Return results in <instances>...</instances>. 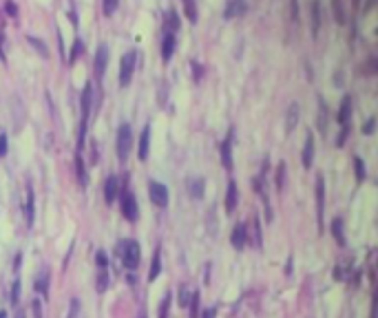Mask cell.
Here are the masks:
<instances>
[{
  "label": "cell",
  "mask_w": 378,
  "mask_h": 318,
  "mask_svg": "<svg viewBox=\"0 0 378 318\" xmlns=\"http://www.w3.org/2000/svg\"><path fill=\"white\" fill-rule=\"evenodd\" d=\"M283 184H285V163H279V168H276V188L283 190Z\"/></svg>",
  "instance_id": "cell-37"
},
{
  "label": "cell",
  "mask_w": 378,
  "mask_h": 318,
  "mask_svg": "<svg viewBox=\"0 0 378 318\" xmlns=\"http://www.w3.org/2000/svg\"><path fill=\"white\" fill-rule=\"evenodd\" d=\"M354 170H356V179L358 181H365V177H367V170H365V163H363V159L356 155L354 157Z\"/></svg>",
  "instance_id": "cell-30"
},
{
  "label": "cell",
  "mask_w": 378,
  "mask_h": 318,
  "mask_svg": "<svg viewBox=\"0 0 378 318\" xmlns=\"http://www.w3.org/2000/svg\"><path fill=\"white\" fill-rule=\"evenodd\" d=\"M18 298H20V281L16 278L14 281V287H11V303H18Z\"/></svg>",
  "instance_id": "cell-39"
},
{
  "label": "cell",
  "mask_w": 378,
  "mask_h": 318,
  "mask_svg": "<svg viewBox=\"0 0 378 318\" xmlns=\"http://www.w3.org/2000/svg\"><path fill=\"white\" fill-rule=\"evenodd\" d=\"M95 259H98V267L100 269H107L108 267V261H107V254H104V252H98V254H95Z\"/></svg>",
  "instance_id": "cell-43"
},
{
  "label": "cell",
  "mask_w": 378,
  "mask_h": 318,
  "mask_svg": "<svg viewBox=\"0 0 378 318\" xmlns=\"http://www.w3.org/2000/svg\"><path fill=\"white\" fill-rule=\"evenodd\" d=\"M192 69H195V80H197V82H199V78H201V75H204V69H201V66L197 64V62H192Z\"/></svg>",
  "instance_id": "cell-45"
},
{
  "label": "cell",
  "mask_w": 378,
  "mask_h": 318,
  "mask_svg": "<svg viewBox=\"0 0 378 318\" xmlns=\"http://www.w3.org/2000/svg\"><path fill=\"white\" fill-rule=\"evenodd\" d=\"M188 188H190L192 199H201V197H204L206 184H204V179H201V177H192V179L188 181Z\"/></svg>",
  "instance_id": "cell-25"
},
{
  "label": "cell",
  "mask_w": 378,
  "mask_h": 318,
  "mask_svg": "<svg viewBox=\"0 0 378 318\" xmlns=\"http://www.w3.org/2000/svg\"><path fill=\"white\" fill-rule=\"evenodd\" d=\"M135 62H137V51H126L120 62V86H129L133 80Z\"/></svg>",
  "instance_id": "cell-4"
},
{
  "label": "cell",
  "mask_w": 378,
  "mask_h": 318,
  "mask_svg": "<svg viewBox=\"0 0 378 318\" xmlns=\"http://www.w3.org/2000/svg\"><path fill=\"white\" fill-rule=\"evenodd\" d=\"M350 122H351V97L345 95L341 100V108H338V124L350 126Z\"/></svg>",
  "instance_id": "cell-15"
},
{
  "label": "cell",
  "mask_w": 378,
  "mask_h": 318,
  "mask_svg": "<svg viewBox=\"0 0 378 318\" xmlns=\"http://www.w3.org/2000/svg\"><path fill=\"white\" fill-rule=\"evenodd\" d=\"M248 13V2L245 0H228L226 2V11H223V16H226V20H232V18H241Z\"/></svg>",
  "instance_id": "cell-9"
},
{
  "label": "cell",
  "mask_w": 378,
  "mask_h": 318,
  "mask_svg": "<svg viewBox=\"0 0 378 318\" xmlns=\"http://www.w3.org/2000/svg\"><path fill=\"white\" fill-rule=\"evenodd\" d=\"M254 234H257V247H261V232H259V219H254Z\"/></svg>",
  "instance_id": "cell-46"
},
{
  "label": "cell",
  "mask_w": 378,
  "mask_h": 318,
  "mask_svg": "<svg viewBox=\"0 0 378 318\" xmlns=\"http://www.w3.org/2000/svg\"><path fill=\"white\" fill-rule=\"evenodd\" d=\"M31 312H33V318H42V307H40V300H33L31 303Z\"/></svg>",
  "instance_id": "cell-44"
},
{
  "label": "cell",
  "mask_w": 378,
  "mask_h": 318,
  "mask_svg": "<svg viewBox=\"0 0 378 318\" xmlns=\"http://www.w3.org/2000/svg\"><path fill=\"white\" fill-rule=\"evenodd\" d=\"M117 4H120V0H102V11H104V16L111 18L113 13L117 11Z\"/></svg>",
  "instance_id": "cell-34"
},
{
  "label": "cell",
  "mask_w": 378,
  "mask_h": 318,
  "mask_svg": "<svg viewBox=\"0 0 378 318\" xmlns=\"http://www.w3.org/2000/svg\"><path fill=\"white\" fill-rule=\"evenodd\" d=\"M175 49H177V33H175V31L164 29V38H162V60H164V62L173 60Z\"/></svg>",
  "instance_id": "cell-6"
},
{
  "label": "cell",
  "mask_w": 378,
  "mask_h": 318,
  "mask_svg": "<svg viewBox=\"0 0 378 318\" xmlns=\"http://www.w3.org/2000/svg\"><path fill=\"white\" fill-rule=\"evenodd\" d=\"M188 307H190V318H197V314H199V292H195V294L190 296Z\"/></svg>",
  "instance_id": "cell-36"
},
{
  "label": "cell",
  "mask_w": 378,
  "mask_h": 318,
  "mask_svg": "<svg viewBox=\"0 0 378 318\" xmlns=\"http://www.w3.org/2000/svg\"><path fill=\"white\" fill-rule=\"evenodd\" d=\"M36 290L47 296V290H49V272H42L36 276Z\"/></svg>",
  "instance_id": "cell-28"
},
{
  "label": "cell",
  "mask_w": 378,
  "mask_h": 318,
  "mask_svg": "<svg viewBox=\"0 0 378 318\" xmlns=\"http://www.w3.org/2000/svg\"><path fill=\"white\" fill-rule=\"evenodd\" d=\"M184 11H186V18L190 22H197V7L195 0H184Z\"/></svg>",
  "instance_id": "cell-29"
},
{
  "label": "cell",
  "mask_w": 378,
  "mask_h": 318,
  "mask_svg": "<svg viewBox=\"0 0 378 318\" xmlns=\"http://www.w3.org/2000/svg\"><path fill=\"white\" fill-rule=\"evenodd\" d=\"M221 163L226 170H232V131L221 141Z\"/></svg>",
  "instance_id": "cell-13"
},
{
  "label": "cell",
  "mask_w": 378,
  "mask_h": 318,
  "mask_svg": "<svg viewBox=\"0 0 378 318\" xmlns=\"http://www.w3.org/2000/svg\"><path fill=\"white\" fill-rule=\"evenodd\" d=\"M108 287V272L107 269H100V274H98V285H95V290L98 292H104Z\"/></svg>",
  "instance_id": "cell-35"
},
{
  "label": "cell",
  "mask_w": 378,
  "mask_h": 318,
  "mask_svg": "<svg viewBox=\"0 0 378 318\" xmlns=\"http://www.w3.org/2000/svg\"><path fill=\"white\" fill-rule=\"evenodd\" d=\"M332 237L336 238L338 245L345 247V234H343V219L341 216H334L332 219Z\"/></svg>",
  "instance_id": "cell-23"
},
{
  "label": "cell",
  "mask_w": 378,
  "mask_h": 318,
  "mask_svg": "<svg viewBox=\"0 0 378 318\" xmlns=\"http://www.w3.org/2000/svg\"><path fill=\"white\" fill-rule=\"evenodd\" d=\"M148 194H151V201L157 208H166L168 206V188L160 181H148Z\"/></svg>",
  "instance_id": "cell-5"
},
{
  "label": "cell",
  "mask_w": 378,
  "mask_h": 318,
  "mask_svg": "<svg viewBox=\"0 0 378 318\" xmlns=\"http://www.w3.org/2000/svg\"><path fill=\"white\" fill-rule=\"evenodd\" d=\"M131 144H133V128L131 124H120L117 128V157L120 161H126V157L131 155Z\"/></svg>",
  "instance_id": "cell-3"
},
{
  "label": "cell",
  "mask_w": 378,
  "mask_h": 318,
  "mask_svg": "<svg viewBox=\"0 0 378 318\" xmlns=\"http://www.w3.org/2000/svg\"><path fill=\"white\" fill-rule=\"evenodd\" d=\"M0 318H9V316H7V312H5V309H0Z\"/></svg>",
  "instance_id": "cell-50"
},
{
  "label": "cell",
  "mask_w": 378,
  "mask_h": 318,
  "mask_svg": "<svg viewBox=\"0 0 378 318\" xmlns=\"http://www.w3.org/2000/svg\"><path fill=\"white\" fill-rule=\"evenodd\" d=\"M162 272V252H160V247L155 250V254H153V263H151V272H148V278H157V274Z\"/></svg>",
  "instance_id": "cell-26"
},
{
  "label": "cell",
  "mask_w": 378,
  "mask_h": 318,
  "mask_svg": "<svg viewBox=\"0 0 378 318\" xmlns=\"http://www.w3.org/2000/svg\"><path fill=\"white\" fill-rule=\"evenodd\" d=\"M33 212H36V197H33V188L31 184H27V206H25V219L27 223H33Z\"/></svg>",
  "instance_id": "cell-20"
},
{
  "label": "cell",
  "mask_w": 378,
  "mask_h": 318,
  "mask_svg": "<svg viewBox=\"0 0 378 318\" xmlns=\"http://www.w3.org/2000/svg\"><path fill=\"white\" fill-rule=\"evenodd\" d=\"M82 53H84V42H82V40H76V42H73V47H71V55H69V62H76L78 57L82 55Z\"/></svg>",
  "instance_id": "cell-32"
},
{
  "label": "cell",
  "mask_w": 378,
  "mask_h": 318,
  "mask_svg": "<svg viewBox=\"0 0 378 318\" xmlns=\"http://www.w3.org/2000/svg\"><path fill=\"white\" fill-rule=\"evenodd\" d=\"M310 11H312V38H319V31H321V2L319 0H312Z\"/></svg>",
  "instance_id": "cell-19"
},
{
  "label": "cell",
  "mask_w": 378,
  "mask_h": 318,
  "mask_svg": "<svg viewBox=\"0 0 378 318\" xmlns=\"http://www.w3.org/2000/svg\"><path fill=\"white\" fill-rule=\"evenodd\" d=\"M329 126V110H327V104L323 102V97H319V115H316V128L321 132H325Z\"/></svg>",
  "instance_id": "cell-16"
},
{
  "label": "cell",
  "mask_w": 378,
  "mask_h": 318,
  "mask_svg": "<svg viewBox=\"0 0 378 318\" xmlns=\"http://www.w3.org/2000/svg\"><path fill=\"white\" fill-rule=\"evenodd\" d=\"M230 243L235 250H243L245 247V243H248V228H245V223H237L235 228H232Z\"/></svg>",
  "instance_id": "cell-10"
},
{
  "label": "cell",
  "mask_w": 378,
  "mask_h": 318,
  "mask_svg": "<svg viewBox=\"0 0 378 318\" xmlns=\"http://www.w3.org/2000/svg\"><path fill=\"white\" fill-rule=\"evenodd\" d=\"M7 150H9V139H7V135L2 132V135H0V157H5Z\"/></svg>",
  "instance_id": "cell-42"
},
{
  "label": "cell",
  "mask_w": 378,
  "mask_h": 318,
  "mask_svg": "<svg viewBox=\"0 0 378 318\" xmlns=\"http://www.w3.org/2000/svg\"><path fill=\"white\" fill-rule=\"evenodd\" d=\"M237 203H239V190H237V181H228V192H226V212H235Z\"/></svg>",
  "instance_id": "cell-14"
},
{
  "label": "cell",
  "mask_w": 378,
  "mask_h": 318,
  "mask_svg": "<svg viewBox=\"0 0 378 318\" xmlns=\"http://www.w3.org/2000/svg\"><path fill=\"white\" fill-rule=\"evenodd\" d=\"M117 194H120V179H117L115 175H111L107 181H104V201L111 206V203L117 199Z\"/></svg>",
  "instance_id": "cell-11"
},
{
  "label": "cell",
  "mask_w": 378,
  "mask_h": 318,
  "mask_svg": "<svg viewBox=\"0 0 378 318\" xmlns=\"http://www.w3.org/2000/svg\"><path fill=\"white\" fill-rule=\"evenodd\" d=\"M107 64H108V47L107 44H100L98 51H95V60H93V71H95V78L98 80L104 78Z\"/></svg>",
  "instance_id": "cell-7"
},
{
  "label": "cell",
  "mask_w": 378,
  "mask_h": 318,
  "mask_svg": "<svg viewBox=\"0 0 378 318\" xmlns=\"http://www.w3.org/2000/svg\"><path fill=\"white\" fill-rule=\"evenodd\" d=\"M188 303H190V294H188L186 287H182V290H179V305H182V307H188Z\"/></svg>",
  "instance_id": "cell-38"
},
{
  "label": "cell",
  "mask_w": 378,
  "mask_h": 318,
  "mask_svg": "<svg viewBox=\"0 0 378 318\" xmlns=\"http://www.w3.org/2000/svg\"><path fill=\"white\" fill-rule=\"evenodd\" d=\"M16 318H25V314H23V312H18V314H16Z\"/></svg>",
  "instance_id": "cell-52"
},
{
  "label": "cell",
  "mask_w": 378,
  "mask_h": 318,
  "mask_svg": "<svg viewBox=\"0 0 378 318\" xmlns=\"http://www.w3.org/2000/svg\"><path fill=\"white\" fill-rule=\"evenodd\" d=\"M374 124H376V122H374V119H369V122H367V126L363 128V132H365V135H372V132H374Z\"/></svg>",
  "instance_id": "cell-47"
},
{
  "label": "cell",
  "mask_w": 378,
  "mask_h": 318,
  "mask_svg": "<svg viewBox=\"0 0 378 318\" xmlns=\"http://www.w3.org/2000/svg\"><path fill=\"white\" fill-rule=\"evenodd\" d=\"M117 199H120V206H122V214H124V219L131 221V223H135V221L139 219V206H137V199H135V194L131 192L126 186H120V194H117Z\"/></svg>",
  "instance_id": "cell-1"
},
{
  "label": "cell",
  "mask_w": 378,
  "mask_h": 318,
  "mask_svg": "<svg viewBox=\"0 0 378 318\" xmlns=\"http://www.w3.org/2000/svg\"><path fill=\"white\" fill-rule=\"evenodd\" d=\"M215 314H217V309H215V307H208V309L204 312V316H201V318H215Z\"/></svg>",
  "instance_id": "cell-48"
},
{
  "label": "cell",
  "mask_w": 378,
  "mask_h": 318,
  "mask_svg": "<svg viewBox=\"0 0 378 318\" xmlns=\"http://www.w3.org/2000/svg\"><path fill=\"white\" fill-rule=\"evenodd\" d=\"M148 150H151V126H144L142 137H139V161L148 159Z\"/></svg>",
  "instance_id": "cell-18"
},
{
  "label": "cell",
  "mask_w": 378,
  "mask_h": 318,
  "mask_svg": "<svg viewBox=\"0 0 378 318\" xmlns=\"http://www.w3.org/2000/svg\"><path fill=\"white\" fill-rule=\"evenodd\" d=\"M323 212H325V181L321 175H316V219H319V228H323Z\"/></svg>",
  "instance_id": "cell-8"
},
{
  "label": "cell",
  "mask_w": 378,
  "mask_h": 318,
  "mask_svg": "<svg viewBox=\"0 0 378 318\" xmlns=\"http://www.w3.org/2000/svg\"><path fill=\"white\" fill-rule=\"evenodd\" d=\"M297 122H298V104H290L288 117H285V131L292 132L297 128Z\"/></svg>",
  "instance_id": "cell-24"
},
{
  "label": "cell",
  "mask_w": 378,
  "mask_h": 318,
  "mask_svg": "<svg viewBox=\"0 0 378 318\" xmlns=\"http://www.w3.org/2000/svg\"><path fill=\"white\" fill-rule=\"evenodd\" d=\"M0 53H2V33H0Z\"/></svg>",
  "instance_id": "cell-51"
},
{
  "label": "cell",
  "mask_w": 378,
  "mask_h": 318,
  "mask_svg": "<svg viewBox=\"0 0 378 318\" xmlns=\"http://www.w3.org/2000/svg\"><path fill=\"white\" fill-rule=\"evenodd\" d=\"M312 161H314V135L307 131L305 135V146H303V166L310 168Z\"/></svg>",
  "instance_id": "cell-17"
},
{
  "label": "cell",
  "mask_w": 378,
  "mask_h": 318,
  "mask_svg": "<svg viewBox=\"0 0 378 318\" xmlns=\"http://www.w3.org/2000/svg\"><path fill=\"white\" fill-rule=\"evenodd\" d=\"M27 40L38 49V53H40L42 57H49V49H47V44H45V42H40V40H38L36 35H27Z\"/></svg>",
  "instance_id": "cell-31"
},
{
  "label": "cell",
  "mask_w": 378,
  "mask_h": 318,
  "mask_svg": "<svg viewBox=\"0 0 378 318\" xmlns=\"http://www.w3.org/2000/svg\"><path fill=\"white\" fill-rule=\"evenodd\" d=\"M332 11H334V20H336L338 25H343V22L347 20V18H345V7H343V0H332Z\"/></svg>",
  "instance_id": "cell-27"
},
{
  "label": "cell",
  "mask_w": 378,
  "mask_h": 318,
  "mask_svg": "<svg viewBox=\"0 0 378 318\" xmlns=\"http://www.w3.org/2000/svg\"><path fill=\"white\" fill-rule=\"evenodd\" d=\"M372 318H376V296L372 298Z\"/></svg>",
  "instance_id": "cell-49"
},
{
  "label": "cell",
  "mask_w": 378,
  "mask_h": 318,
  "mask_svg": "<svg viewBox=\"0 0 378 318\" xmlns=\"http://www.w3.org/2000/svg\"><path fill=\"white\" fill-rule=\"evenodd\" d=\"M170 300H173V296H170V292H166V296L162 298V305H160V318H168Z\"/></svg>",
  "instance_id": "cell-33"
},
{
  "label": "cell",
  "mask_w": 378,
  "mask_h": 318,
  "mask_svg": "<svg viewBox=\"0 0 378 318\" xmlns=\"http://www.w3.org/2000/svg\"><path fill=\"white\" fill-rule=\"evenodd\" d=\"M5 11L9 13L11 18H18V7H16L14 0H7V2H5Z\"/></svg>",
  "instance_id": "cell-40"
},
{
  "label": "cell",
  "mask_w": 378,
  "mask_h": 318,
  "mask_svg": "<svg viewBox=\"0 0 378 318\" xmlns=\"http://www.w3.org/2000/svg\"><path fill=\"white\" fill-rule=\"evenodd\" d=\"M76 177H78V184H80L82 188H86V184H89V175H86L84 159H82L80 153L76 155Z\"/></svg>",
  "instance_id": "cell-21"
},
{
  "label": "cell",
  "mask_w": 378,
  "mask_h": 318,
  "mask_svg": "<svg viewBox=\"0 0 378 318\" xmlns=\"http://www.w3.org/2000/svg\"><path fill=\"white\" fill-rule=\"evenodd\" d=\"M120 256L122 263L126 269H137L139 261H142V252H139V243L137 241H122L120 243Z\"/></svg>",
  "instance_id": "cell-2"
},
{
  "label": "cell",
  "mask_w": 378,
  "mask_h": 318,
  "mask_svg": "<svg viewBox=\"0 0 378 318\" xmlns=\"http://www.w3.org/2000/svg\"><path fill=\"white\" fill-rule=\"evenodd\" d=\"M179 25H182V20H179V13L175 11V9H170V11L164 16V29L175 31V33H177V31H179Z\"/></svg>",
  "instance_id": "cell-22"
},
{
  "label": "cell",
  "mask_w": 378,
  "mask_h": 318,
  "mask_svg": "<svg viewBox=\"0 0 378 318\" xmlns=\"http://www.w3.org/2000/svg\"><path fill=\"white\" fill-rule=\"evenodd\" d=\"M91 106H93V86L86 84L84 91H82V100H80V108H82V119L80 122H89Z\"/></svg>",
  "instance_id": "cell-12"
},
{
  "label": "cell",
  "mask_w": 378,
  "mask_h": 318,
  "mask_svg": "<svg viewBox=\"0 0 378 318\" xmlns=\"http://www.w3.org/2000/svg\"><path fill=\"white\" fill-rule=\"evenodd\" d=\"M347 135H350V126H341V132H338V137H336V146H343V144H345Z\"/></svg>",
  "instance_id": "cell-41"
}]
</instances>
